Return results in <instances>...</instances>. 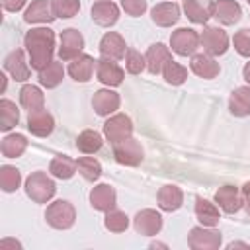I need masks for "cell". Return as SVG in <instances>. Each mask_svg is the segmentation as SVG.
<instances>
[{"instance_id":"6da1fadb","label":"cell","mask_w":250,"mask_h":250,"mask_svg":"<svg viewBox=\"0 0 250 250\" xmlns=\"http://www.w3.org/2000/svg\"><path fill=\"white\" fill-rule=\"evenodd\" d=\"M25 51L29 55V64L37 72L53 62L55 53V31L49 27H33L23 37Z\"/></svg>"},{"instance_id":"7a4b0ae2","label":"cell","mask_w":250,"mask_h":250,"mask_svg":"<svg viewBox=\"0 0 250 250\" xmlns=\"http://www.w3.org/2000/svg\"><path fill=\"white\" fill-rule=\"evenodd\" d=\"M57 186L47 172H31L25 180V193L35 203H49L55 197Z\"/></svg>"},{"instance_id":"3957f363","label":"cell","mask_w":250,"mask_h":250,"mask_svg":"<svg viewBox=\"0 0 250 250\" xmlns=\"http://www.w3.org/2000/svg\"><path fill=\"white\" fill-rule=\"evenodd\" d=\"M45 219L47 223L57 229V230H66L74 225L76 221V209L70 201L66 199H57L53 203H49L47 211H45Z\"/></svg>"},{"instance_id":"277c9868","label":"cell","mask_w":250,"mask_h":250,"mask_svg":"<svg viewBox=\"0 0 250 250\" xmlns=\"http://www.w3.org/2000/svg\"><path fill=\"white\" fill-rule=\"evenodd\" d=\"M199 45H201L199 33L195 29H191V27H178L170 35V47L180 57H191V55H195V51L199 49Z\"/></svg>"},{"instance_id":"5b68a950","label":"cell","mask_w":250,"mask_h":250,"mask_svg":"<svg viewBox=\"0 0 250 250\" xmlns=\"http://www.w3.org/2000/svg\"><path fill=\"white\" fill-rule=\"evenodd\" d=\"M199 41L203 51L211 57H219L229 51V35L219 25H205L199 33Z\"/></svg>"},{"instance_id":"8992f818","label":"cell","mask_w":250,"mask_h":250,"mask_svg":"<svg viewBox=\"0 0 250 250\" xmlns=\"http://www.w3.org/2000/svg\"><path fill=\"white\" fill-rule=\"evenodd\" d=\"M221 242V232L211 227H193L188 234V244L191 250H217Z\"/></svg>"},{"instance_id":"52a82bcc","label":"cell","mask_w":250,"mask_h":250,"mask_svg":"<svg viewBox=\"0 0 250 250\" xmlns=\"http://www.w3.org/2000/svg\"><path fill=\"white\" fill-rule=\"evenodd\" d=\"M104 135L111 145L133 137V121H131V117L125 115V113H115V115L107 117V121L104 123Z\"/></svg>"},{"instance_id":"ba28073f","label":"cell","mask_w":250,"mask_h":250,"mask_svg":"<svg viewBox=\"0 0 250 250\" xmlns=\"http://www.w3.org/2000/svg\"><path fill=\"white\" fill-rule=\"evenodd\" d=\"M111 152H113V158L119 164H123V166H137V164H141L143 162V154H145L141 143L137 139H133V137L115 143Z\"/></svg>"},{"instance_id":"9c48e42d","label":"cell","mask_w":250,"mask_h":250,"mask_svg":"<svg viewBox=\"0 0 250 250\" xmlns=\"http://www.w3.org/2000/svg\"><path fill=\"white\" fill-rule=\"evenodd\" d=\"M61 45H59V59L61 61H72L76 59L84 49V37L78 29L66 27L61 31Z\"/></svg>"},{"instance_id":"30bf717a","label":"cell","mask_w":250,"mask_h":250,"mask_svg":"<svg viewBox=\"0 0 250 250\" xmlns=\"http://www.w3.org/2000/svg\"><path fill=\"white\" fill-rule=\"evenodd\" d=\"M96 76H98V80H100L104 86L115 88V86H119V84L123 82L125 72H123V68H121L115 61L102 57V59L96 62Z\"/></svg>"},{"instance_id":"8fae6325","label":"cell","mask_w":250,"mask_h":250,"mask_svg":"<svg viewBox=\"0 0 250 250\" xmlns=\"http://www.w3.org/2000/svg\"><path fill=\"white\" fill-rule=\"evenodd\" d=\"M119 104H121L119 94L113 92V90H109V88H102V90L94 92L92 107H94V111L100 117H109L111 113H115L119 109Z\"/></svg>"},{"instance_id":"7c38bea8","label":"cell","mask_w":250,"mask_h":250,"mask_svg":"<svg viewBox=\"0 0 250 250\" xmlns=\"http://www.w3.org/2000/svg\"><path fill=\"white\" fill-rule=\"evenodd\" d=\"M215 203H219V207L229 213V215H234L236 211H240V207L244 205L242 201V193L236 186H221L217 191H215Z\"/></svg>"},{"instance_id":"4fadbf2b","label":"cell","mask_w":250,"mask_h":250,"mask_svg":"<svg viewBox=\"0 0 250 250\" xmlns=\"http://www.w3.org/2000/svg\"><path fill=\"white\" fill-rule=\"evenodd\" d=\"M133 227L139 234H145V236H154L160 232L162 229V217L158 211L154 209H143L135 215L133 219Z\"/></svg>"},{"instance_id":"5bb4252c","label":"cell","mask_w":250,"mask_h":250,"mask_svg":"<svg viewBox=\"0 0 250 250\" xmlns=\"http://www.w3.org/2000/svg\"><path fill=\"white\" fill-rule=\"evenodd\" d=\"M27 129L35 137H49L55 129V119L45 107L27 111Z\"/></svg>"},{"instance_id":"9a60e30c","label":"cell","mask_w":250,"mask_h":250,"mask_svg":"<svg viewBox=\"0 0 250 250\" xmlns=\"http://www.w3.org/2000/svg\"><path fill=\"white\" fill-rule=\"evenodd\" d=\"M127 53V45H125V39L115 33V31H107L102 35L100 39V55L104 59H111V61H119L123 59Z\"/></svg>"},{"instance_id":"2e32d148","label":"cell","mask_w":250,"mask_h":250,"mask_svg":"<svg viewBox=\"0 0 250 250\" xmlns=\"http://www.w3.org/2000/svg\"><path fill=\"white\" fill-rule=\"evenodd\" d=\"M90 14H92L94 23H98L102 27H111L119 20V8L111 0H98V2H94Z\"/></svg>"},{"instance_id":"e0dca14e","label":"cell","mask_w":250,"mask_h":250,"mask_svg":"<svg viewBox=\"0 0 250 250\" xmlns=\"http://www.w3.org/2000/svg\"><path fill=\"white\" fill-rule=\"evenodd\" d=\"M29 66H31V64L25 61V55H23L21 49L10 51V53L6 55V59H4V68H6V70L12 74V78L18 80V82H25V80L29 78V74H31Z\"/></svg>"},{"instance_id":"ac0fdd59","label":"cell","mask_w":250,"mask_h":250,"mask_svg":"<svg viewBox=\"0 0 250 250\" xmlns=\"http://www.w3.org/2000/svg\"><path fill=\"white\" fill-rule=\"evenodd\" d=\"M115 201H117V195L109 184H98L90 191V205L96 211L107 213L109 209H115Z\"/></svg>"},{"instance_id":"d6986e66","label":"cell","mask_w":250,"mask_h":250,"mask_svg":"<svg viewBox=\"0 0 250 250\" xmlns=\"http://www.w3.org/2000/svg\"><path fill=\"white\" fill-rule=\"evenodd\" d=\"M184 12L189 21L193 23H207L209 18H213L215 2L213 0H184Z\"/></svg>"},{"instance_id":"ffe728a7","label":"cell","mask_w":250,"mask_h":250,"mask_svg":"<svg viewBox=\"0 0 250 250\" xmlns=\"http://www.w3.org/2000/svg\"><path fill=\"white\" fill-rule=\"evenodd\" d=\"M55 12H53V4L49 0H33L27 10L23 12V20L27 23H51L55 20Z\"/></svg>"},{"instance_id":"44dd1931","label":"cell","mask_w":250,"mask_h":250,"mask_svg":"<svg viewBox=\"0 0 250 250\" xmlns=\"http://www.w3.org/2000/svg\"><path fill=\"white\" fill-rule=\"evenodd\" d=\"M150 18L160 27H172L180 20V6L176 2H160L150 10Z\"/></svg>"},{"instance_id":"7402d4cb","label":"cell","mask_w":250,"mask_h":250,"mask_svg":"<svg viewBox=\"0 0 250 250\" xmlns=\"http://www.w3.org/2000/svg\"><path fill=\"white\" fill-rule=\"evenodd\" d=\"M189 66H191V72L201 76V78H215L219 72H221V66L219 62L207 55V53H195L191 55V61H189Z\"/></svg>"},{"instance_id":"603a6c76","label":"cell","mask_w":250,"mask_h":250,"mask_svg":"<svg viewBox=\"0 0 250 250\" xmlns=\"http://www.w3.org/2000/svg\"><path fill=\"white\" fill-rule=\"evenodd\" d=\"M96 62H98V61H94V57H90V55H86V53H80V55H78L76 59H72L70 64H68V74H70V78H74L76 82H88V80L92 78V74H94Z\"/></svg>"},{"instance_id":"cb8c5ba5","label":"cell","mask_w":250,"mask_h":250,"mask_svg":"<svg viewBox=\"0 0 250 250\" xmlns=\"http://www.w3.org/2000/svg\"><path fill=\"white\" fill-rule=\"evenodd\" d=\"M156 201H158V207L166 213H172V211H178L184 203V191L174 186V184H168V186H162L158 189V195H156Z\"/></svg>"},{"instance_id":"d4e9b609","label":"cell","mask_w":250,"mask_h":250,"mask_svg":"<svg viewBox=\"0 0 250 250\" xmlns=\"http://www.w3.org/2000/svg\"><path fill=\"white\" fill-rule=\"evenodd\" d=\"M170 59H172L170 49H168L166 45H162V43H154V45L148 47V51H146V55H145L146 70H148L150 74H160L162 68H164V64H166Z\"/></svg>"},{"instance_id":"484cf974","label":"cell","mask_w":250,"mask_h":250,"mask_svg":"<svg viewBox=\"0 0 250 250\" xmlns=\"http://www.w3.org/2000/svg\"><path fill=\"white\" fill-rule=\"evenodd\" d=\"M242 16V10L238 6V2L234 0H217L215 2V12L213 18H217L219 23L223 25H234Z\"/></svg>"},{"instance_id":"4316f807","label":"cell","mask_w":250,"mask_h":250,"mask_svg":"<svg viewBox=\"0 0 250 250\" xmlns=\"http://www.w3.org/2000/svg\"><path fill=\"white\" fill-rule=\"evenodd\" d=\"M195 217L203 227H215L221 219L219 215V207L203 197H195Z\"/></svg>"},{"instance_id":"83f0119b","label":"cell","mask_w":250,"mask_h":250,"mask_svg":"<svg viewBox=\"0 0 250 250\" xmlns=\"http://www.w3.org/2000/svg\"><path fill=\"white\" fill-rule=\"evenodd\" d=\"M229 109L236 117L250 115V86H240V88H236L230 94V98H229Z\"/></svg>"},{"instance_id":"f1b7e54d","label":"cell","mask_w":250,"mask_h":250,"mask_svg":"<svg viewBox=\"0 0 250 250\" xmlns=\"http://www.w3.org/2000/svg\"><path fill=\"white\" fill-rule=\"evenodd\" d=\"M20 105L27 111H35V109H41L45 105V96L43 92L33 86V84H25L21 86L20 90Z\"/></svg>"},{"instance_id":"f546056e","label":"cell","mask_w":250,"mask_h":250,"mask_svg":"<svg viewBox=\"0 0 250 250\" xmlns=\"http://www.w3.org/2000/svg\"><path fill=\"white\" fill-rule=\"evenodd\" d=\"M62 78H64V68H62V64L57 62V61L49 62L43 70H39V76H37L39 84H41L43 88H47V90L57 88V86L62 82Z\"/></svg>"},{"instance_id":"4dcf8cb0","label":"cell","mask_w":250,"mask_h":250,"mask_svg":"<svg viewBox=\"0 0 250 250\" xmlns=\"http://www.w3.org/2000/svg\"><path fill=\"white\" fill-rule=\"evenodd\" d=\"M27 148V139L25 135L21 133H14V135H6L2 139V145H0V150L6 158H18L25 152Z\"/></svg>"},{"instance_id":"1f68e13d","label":"cell","mask_w":250,"mask_h":250,"mask_svg":"<svg viewBox=\"0 0 250 250\" xmlns=\"http://www.w3.org/2000/svg\"><path fill=\"white\" fill-rule=\"evenodd\" d=\"M104 145V139L98 131L94 129H86L76 137V148L82 154H96Z\"/></svg>"},{"instance_id":"d6a6232c","label":"cell","mask_w":250,"mask_h":250,"mask_svg":"<svg viewBox=\"0 0 250 250\" xmlns=\"http://www.w3.org/2000/svg\"><path fill=\"white\" fill-rule=\"evenodd\" d=\"M76 170H78L76 160H72L70 156H55L49 164L51 176H55L59 180H70L76 174Z\"/></svg>"},{"instance_id":"836d02e7","label":"cell","mask_w":250,"mask_h":250,"mask_svg":"<svg viewBox=\"0 0 250 250\" xmlns=\"http://www.w3.org/2000/svg\"><path fill=\"white\" fill-rule=\"evenodd\" d=\"M20 121V109L16 107V104L8 98L0 100V129L6 133L12 127H16Z\"/></svg>"},{"instance_id":"e575fe53","label":"cell","mask_w":250,"mask_h":250,"mask_svg":"<svg viewBox=\"0 0 250 250\" xmlns=\"http://www.w3.org/2000/svg\"><path fill=\"white\" fill-rule=\"evenodd\" d=\"M20 184H21V174L16 166H10V164L0 166V188H2V191L12 193L20 188Z\"/></svg>"},{"instance_id":"d590c367","label":"cell","mask_w":250,"mask_h":250,"mask_svg":"<svg viewBox=\"0 0 250 250\" xmlns=\"http://www.w3.org/2000/svg\"><path fill=\"white\" fill-rule=\"evenodd\" d=\"M162 76H164V80H166L168 84L180 86V84H184V82L188 80V68L182 66L180 62H176L174 59H170V61L164 64V68H162Z\"/></svg>"},{"instance_id":"8d00e7d4","label":"cell","mask_w":250,"mask_h":250,"mask_svg":"<svg viewBox=\"0 0 250 250\" xmlns=\"http://www.w3.org/2000/svg\"><path fill=\"white\" fill-rule=\"evenodd\" d=\"M76 166H78V174L88 182H96L102 176V164L92 156H80L76 160Z\"/></svg>"},{"instance_id":"74e56055","label":"cell","mask_w":250,"mask_h":250,"mask_svg":"<svg viewBox=\"0 0 250 250\" xmlns=\"http://www.w3.org/2000/svg\"><path fill=\"white\" fill-rule=\"evenodd\" d=\"M104 225H105V229H107L109 232L119 234V232H125V230H127V227H129V217H127L123 211H119V209H109V211L105 213Z\"/></svg>"},{"instance_id":"f35d334b","label":"cell","mask_w":250,"mask_h":250,"mask_svg":"<svg viewBox=\"0 0 250 250\" xmlns=\"http://www.w3.org/2000/svg\"><path fill=\"white\" fill-rule=\"evenodd\" d=\"M51 4H53L55 16L62 20L74 18L80 10V0H51Z\"/></svg>"},{"instance_id":"ab89813d","label":"cell","mask_w":250,"mask_h":250,"mask_svg":"<svg viewBox=\"0 0 250 250\" xmlns=\"http://www.w3.org/2000/svg\"><path fill=\"white\" fill-rule=\"evenodd\" d=\"M125 68H127L129 74H141L146 68L145 55H141L135 49H127V53H125Z\"/></svg>"},{"instance_id":"60d3db41","label":"cell","mask_w":250,"mask_h":250,"mask_svg":"<svg viewBox=\"0 0 250 250\" xmlns=\"http://www.w3.org/2000/svg\"><path fill=\"white\" fill-rule=\"evenodd\" d=\"M232 45L240 57H250V29L244 27V29L236 31L232 37Z\"/></svg>"},{"instance_id":"b9f144b4","label":"cell","mask_w":250,"mask_h":250,"mask_svg":"<svg viewBox=\"0 0 250 250\" xmlns=\"http://www.w3.org/2000/svg\"><path fill=\"white\" fill-rule=\"evenodd\" d=\"M121 8L125 10V14L137 18L146 12V0H121Z\"/></svg>"},{"instance_id":"7bdbcfd3","label":"cell","mask_w":250,"mask_h":250,"mask_svg":"<svg viewBox=\"0 0 250 250\" xmlns=\"http://www.w3.org/2000/svg\"><path fill=\"white\" fill-rule=\"evenodd\" d=\"M0 2H2V8L6 12H20L27 0H0Z\"/></svg>"},{"instance_id":"ee69618b","label":"cell","mask_w":250,"mask_h":250,"mask_svg":"<svg viewBox=\"0 0 250 250\" xmlns=\"http://www.w3.org/2000/svg\"><path fill=\"white\" fill-rule=\"evenodd\" d=\"M240 193H242V201H244V209H246V213L250 215V182H246V184L242 186V189H240Z\"/></svg>"},{"instance_id":"f6af8a7d","label":"cell","mask_w":250,"mask_h":250,"mask_svg":"<svg viewBox=\"0 0 250 250\" xmlns=\"http://www.w3.org/2000/svg\"><path fill=\"white\" fill-rule=\"evenodd\" d=\"M242 76H244V80L250 84V61L244 64V68H242Z\"/></svg>"},{"instance_id":"bcb514c9","label":"cell","mask_w":250,"mask_h":250,"mask_svg":"<svg viewBox=\"0 0 250 250\" xmlns=\"http://www.w3.org/2000/svg\"><path fill=\"white\" fill-rule=\"evenodd\" d=\"M227 248H250L246 242H230Z\"/></svg>"},{"instance_id":"7dc6e473","label":"cell","mask_w":250,"mask_h":250,"mask_svg":"<svg viewBox=\"0 0 250 250\" xmlns=\"http://www.w3.org/2000/svg\"><path fill=\"white\" fill-rule=\"evenodd\" d=\"M0 78H2V82H0V94H4V90H6V76L0 74Z\"/></svg>"},{"instance_id":"c3c4849f","label":"cell","mask_w":250,"mask_h":250,"mask_svg":"<svg viewBox=\"0 0 250 250\" xmlns=\"http://www.w3.org/2000/svg\"><path fill=\"white\" fill-rule=\"evenodd\" d=\"M246 2H248V4H250V0H246Z\"/></svg>"}]
</instances>
